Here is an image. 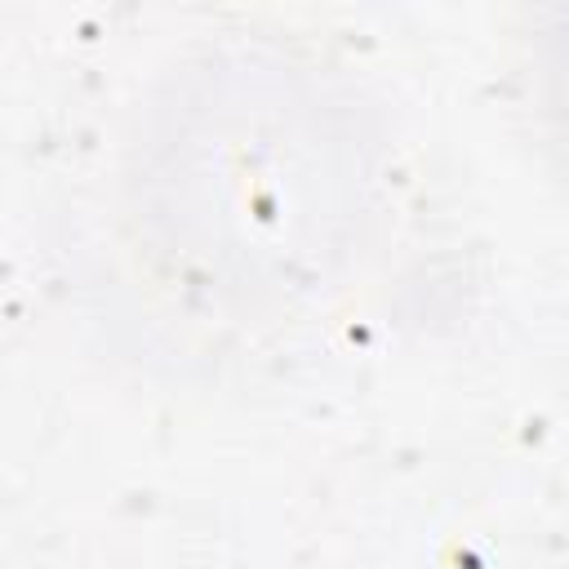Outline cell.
I'll list each match as a JSON object with an SVG mask.
<instances>
[{
  "instance_id": "obj_1",
  "label": "cell",
  "mask_w": 569,
  "mask_h": 569,
  "mask_svg": "<svg viewBox=\"0 0 569 569\" xmlns=\"http://www.w3.org/2000/svg\"><path fill=\"white\" fill-rule=\"evenodd\" d=\"M213 142L222 156L209 147V164L187 169L182 187L173 191L178 227L169 231V244H182V253L204 267L200 284L218 293H276L284 289L289 267L302 258V249L289 240V231H302V222L284 218L280 178L316 169L302 156L311 133H302L293 116L284 129L240 116L236 124L218 129Z\"/></svg>"
},
{
  "instance_id": "obj_2",
  "label": "cell",
  "mask_w": 569,
  "mask_h": 569,
  "mask_svg": "<svg viewBox=\"0 0 569 569\" xmlns=\"http://www.w3.org/2000/svg\"><path fill=\"white\" fill-rule=\"evenodd\" d=\"M547 102L551 116L560 120L565 138H569V36H556L551 44V62H547Z\"/></svg>"
}]
</instances>
